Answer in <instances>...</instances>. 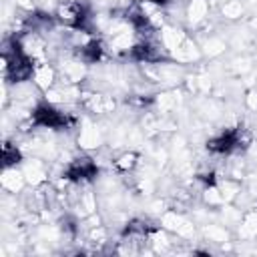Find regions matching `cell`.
<instances>
[{
  "label": "cell",
  "instance_id": "6da1fadb",
  "mask_svg": "<svg viewBox=\"0 0 257 257\" xmlns=\"http://www.w3.org/2000/svg\"><path fill=\"white\" fill-rule=\"evenodd\" d=\"M20 167H22L28 187H40V185L48 183V165L42 159H38V157L24 159V163Z\"/></svg>",
  "mask_w": 257,
  "mask_h": 257
},
{
  "label": "cell",
  "instance_id": "7a4b0ae2",
  "mask_svg": "<svg viewBox=\"0 0 257 257\" xmlns=\"http://www.w3.org/2000/svg\"><path fill=\"white\" fill-rule=\"evenodd\" d=\"M28 187L22 167H4L2 169V189L6 195H18Z\"/></svg>",
  "mask_w": 257,
  "mask_h": 257
},
{
  "label": "cell",
  "instance_id": "3957f363",
  "mask_svg": "<svg viewBox=\"0 0 257 257\" xmlns=\"http://www.w3.org/2000/svg\"><path fill=\"white\" fill-rule=\"evenodd\" d=\"M209 12H211L209 0H189L185 6V20L189 22V26L201 28L207 24Z\"/></svg>",
  "mask_w": 257,
  "mask_h": 257
},
{
  "label": "cell",
  "instance_id": "277c9868",
  "mask_svg": "<svg viewBox=\"0 0 257 257\" xmlns=\"http://www.w3.org/2000/svg\"><path fill=\"white\" fill-rule=\"evenodd\" d=\"M110 163H112V167H114V171L118 175H131L141 165V155L137 151H122Z\"/></svg>",
  "mask_w": 257,
  "mask_h": 257
},
{
  "label": "cell",
  "instance_id": "5b68a950",
  "mask_svg": "<svg viewBox=\"0 0 257 257\" xmlns=\"http://www.w3.org/2000/svg\"><path fill=\"white\" fill-rule=\"evenodd\" d=\"M78 145L84 149H96L100 145V133L94 124H84L78 133Z\"/></svg>",
  "mask_w": 257,
  "mask_h": 257
},
{
  "label": "cell",
  "instance_id": "8992f818",
  "mask_svg": "<svg viewBox=\"0 0 257 257\" xmlns=\"http://www.w3.org/2000/svg\"><path fill=\"white\" fill-rule=\"evenodd\" d=\"M221 14L227 20H237L243 16V4L239 0H225V4L221 6Z\"/></svg>",
  "mask_w": 257,
  "mask_h": 257
}]
</instances>
